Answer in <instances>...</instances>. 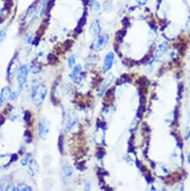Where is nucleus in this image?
Returning <instances> with one entry per match:
<instances>
[{
    "mask_svg": "<svg viewBox=\"0 0 190 191\" xmlns=\"http://www.w3.org/2000/svg\"><path fill=\"white\" fill-rule=\"evenodd\" d=\"M47 94V88L44 85L39 84L35 86L32 92V99L36 106H40L44 100Z\"/></svg>",
    "mask_w": 190,
    "mask_h": 191,
    "instance_id": "obj_1",
    "label": "nucleus"
},
{
    "mask_svg": "<svg viewBox=\"0 0 190 191\" xmlns=\"http://www.w3.org/2000/svg\"><path fill=\"white\" fill-rule=\"evenodd\" d=\"M50 131V125L46 119H42L38 124V135L41 139H45L47 138Z\"/></svg>",
    "mask_w": 190,
    "mask_h": 191,
    "instance_id": "obj_2",
    "label": "nucleus"
},
{
    "mask_svg": "<svg viewBox=\"0 0 190 191\" xmlns=\"http://www.w3.org/2000/svg\"><path fill=\"white\" fill-rule=\"evenodd\" d=\"M20 68V62H19L18 58H17V55H15L12 58L8 66V69H7V78H8V80L12 78L13 76L17 73V71H19Z\"/></svg>",
    "mask_w": 190,
    "mask_h": 191,
    "instance_id": "obj_3",
    "label": "nucleus"
},
{
    "mask_svg": "<svg viewBox=\"0 0 190 191\" xmlns=\"http://www.w3.org/2000/svg\"><path fill=\"white\" fill-rule=\"evenodd\" d=\"M28 74H29V70H28L27 67H26V65H23V66L20 67V69H19L18 75H17V79L20 91H21L23 86L26 84V81H27Z\"/></svg>",
    "mask_w": 190,
    "mask_h": 191,
    "instance_id": "obj_4",
    "label": "nucleus"
},
{
    "mask_svg": "<svg viewBox=\"0 0 190 191\" xmlns=\"http://www.w3.org/2000/svg\"><path fill=\"white\" fill-rule=\"evenodd\" d=\"M109 35L103 34L99 36L93 44V49L96 51H101L106 47L108 41H109Z\"/></svg>",
    "mask_w": 190,
    "mask_h": 191,
    "instance_id": "obj_5",
    "label": "nucleus"
},
{
    "mask_svg": "<svg viewBox=\"0 0 190 191\" xmlns=\"http://www.w3.org/2000/svg\"><path fill=\"white\" fill-rule=\"evenodd\" d=\"M36 11V5L35 4H32V5L29 7V8L26 11V14H25V17L23 18V22L21 23L22 26H26L29 25V23H30L31 20H32L33 17L35 15V13Z\"/></svg>",
    "mask_w": 190,
    "mask_h": 191,
    "instance_id": "obj_6",
    "label": "nucleus"
},
{
    "mask_svg": "<svg viewBox=\"0 0 190 191\" xmlns=\"http://www.w3.org/2000/svg\"><path fill=\"white\" fill-rule=\"evenodd\" d=\"M77 122V117L76 115L73 114L72 112L69 111L66 115V119H65V128L67 131H70L73 128V127L76 125Z\"/></svg>",
    "mask_w": 190,
    "mask_h": 191,
    "instance_id": "obj_7",
    "label": "nucleus"
},
{
    "mask_svg": "<svg viewBox=\"0 0 190 191\" xmlns=\"http://www.w3.org/2000/svg\"><path fill=\"white\" fill-rule=\"evenodd\" d=\"M114 59H115V54L112 52L106 54V56H105L104 62H103V72L106 73L111 69L112 64H113Z\"/></svg>",
    "mask_w": 190,
    "mask_h": 191,
    "instance_id": "obj_8",
    "label": "nucleus"
},
{
    "mask_svg": "<svg viewBox=\"0 0 190 191\" xmlns=\"http://www.w3.org/2000/svg\"><path fill=\"white\" fill-rule=\"evenodd\" d=\"M100 31H101V27H100V21L98 20H94L89 27V32L94 37H97L100 35Z\"/></svg>",
    "mask_w": 190,
    "mask_h": 191,
    "instance_id": "obj_9",
    "label": "nucleus"
},
{
    "mask_svg": "<svg viewBox=\"0 0 190 191\" xmlns=\"http://www.w3.org/2000/svg\"><path fill=\"white\" fill-rule=\"evenodd\" d=\"M12 91L8 86L4 87L0 93V105L3 104L8 100H11Z\"/></svg>",
    "mask_w": 190,
    "mask_h": 191,
    "instance_id": "obj_10",
    "label": "nucleus"
},
{
    "mask_svg": "<svg viewBox=\"0 0 190 191\" xmlns=\"http://www.w3.org/2000/svg\"><path fill=\"white\" fill-rule=\"evenodd\" d=\"M29 173L32 176H36L38 173L39 172V166L38 164L37 161L34 159H31L29 163Z\"/></svg>",
    "mask_w": 190,
    "mask_h": 191,
    "instance_id": "obj_11",
    "label": "nucleus"
},
{
    "mask_svg": "<svg viewBox=\"0 0 190 191\" xmlns=\"http://www.w3.org/2000/svg\"><path fill=\"white\" fill-rule=\"evenodd\" d=\"M168 46H169V44H168V42L166 41L163 42V44H161L159 46V48H158V50L157 52H156V57H155L154 60H159V59H160V57L163 56V53L166 51Z\"/></svg>",
    "mask_w": 190,
    "mask_h": 191,
    "instance_id": "obj_12",
    "label": "nucleus"
},
{
    "mask_svg": "<svg viewBox=\"0 0 190 191\" xmlns=\"http://www.w3.org/2000/svg\"><path fill=\"white\" fill-rule=\"evenodd\" d=\"M11 179H12V177L8 175L3 176L0 180V190H5L8 184H11Z\"/></svg>",
    "mask_w": 190,
    "mask_h": 191,
    "instance_id": "obj_13",
    "label": "nucleus"
},
{
    "mask_svg": "<svg viewBox=\"0 0 190 191\" xmlns=\"http://www.w3.org/2000/svg\"><path fill=\"white\" fill-rule=\"evenodd\" d=\"M48 2H49V0H41L38 11L39 17H41L43 15V14H44L45 11L46 9V7L48 5Z\"/></svg>",
    "mask_w": 190,
    "mask_h": 191,
    "instance_id": "obj_14",
    "label": "nucleus"
},
{
    "mask_svg": "<svg viewBox=\"0 0 190 191\" xmlns=\"http://www.w3.org/2000/svg\"><path fill=\"white\" fill-rule=\"evenodd\" d=\"M62 170L63 174H64V176L65 177H71L73 175V172H74L72 167L70 164H66V165L64 166Z\"/></svg>",
    "mask_w": 190,
    "mask_h": 191,
    "instance_id": "obj_15",
    "label": "nucleus"
},
{
    "mask_svg": "<svg viewBox=\"0 0 190 191\" xmlns=\"http://www.w3.org/2000/svg\"><path fill=\"white\" fill-rule=\"evenodd\" d=\"M90 8L92 11H98L101 8L100 2L97 0H91L90 2Z\"/></svg>",
    "mask_w": 190,
    "mask_h": 191,
    "instance_id": "obj_16",
    "label": "nucleus"
},
{
    "mask_svg": "<svg viewBox=\"0 0 190 191\" xmlns=\"http://www.w3.org/2000/svg\"><path fill=\"white\" fill-rule=\"evenodd\" d=\"M82 70V67L80 65H77V66L74 67V70H73L72 73H71V74H70V77H71V80H74L77 77V76L80 74V71H81Z\"/></svg>",
    "mask_w": 190,
    "mask_h": 191,
    "instance_id": "obj_17",
    "label": "nucleus"
},
{
    "mask_svg": "<svg viewBox=\"0 0 190 191\" xmlns=\"http://www.w3.org/2000/svg\"><path fill=\"white\" fill-rule=\"evenodd\" d=\"M16 190L19 191H31L32 190V188L29 185L26 184H20L17 186Z\"/></svg>",
    "mask_w": 190,
    "mask_h": 191,
    "instance_id": "obj_18",
    "label": "nucleus"
},
{
    "mask_svg": "<svg viewBox=\"0 0 190 191\" xmlns=\"http://www.w3.org/2000/svg\"><path fill=\"white\" fill-rule=\"evenodd\" d=\"M29 68H30V71H32V73L34 74H38L41 71V67L38 66V65L35 63L31 64V66L29 67Z\"/></svg>",
    "mask_w": 190,
    "mask_h": 191,
    "instance_id": "obj_19",
    "label": "nucleus"
},
{
    "mask_svg": "<svg viewBox=\"0 0 190 191\" xmlns=\"http://www.w3.org/2000/svg\"><path fill=\"white\" fill-rule=\"evenodd\" d=\"M31 156H32V154H30V153H29V154H26V155L25 156L23 159H22L21 162H20V163H21L22 166H24L25 167V166H26L27 164H29V161H30V160H31Z\"/></svg>",
    "mask_w": 190,
    "mask_h": 191,
    "instance_id": "obj_20",
    "label": "nucleus"
},
{
    "mask_svg": "<svg viewBox=\"0 0 190 191\" xmlns=\"http://www.w3.org/2000/svg\"><path fill=\"white\" fill-rule=\"evenodd\" d=\"M75 63H76L75 56H73V55H71V56L68 58V66H69L70 68H74Z\"/></svg>",
    "mask_w": 190,
    "mask_h": 191,
    "instance_id": "obj_21",
    "label": "nucleus"
},
{
    "mask_svg": "<svg viewBox=\"0 0 190 191\" xmlns=\"http://www.w3.org/2000/svg\"><path fill=\"white\" fill-rule=\"evenodd\" d=\"M63 138L62 135H60L58 137V149L61 151V153L63 152Z\"/></svg>",
    "mask_w": 190,
    "mask_h": 191,
    "instance_id": "obj_22",
    "label": "nucleus"
},
{
    "mask_svg": "<svg viewBox=\"0 0 190 191\" xmlns=\"http://www.w3.org/2000/svg\"><path fill=\"white\" fill-rule=\"evenodd\" d=\"M5 38H6V33H5V32L0 31V45L2 44V43L4 41Z\"/></svg>",
    "mask_w": 190,
    "mask_h": 191,
    "instance_id": "obj_23",
    "label": "nucleus"
},
{
    "mask_svg": "<svg viewBox=\"0 0 190 191\" xmlns=\"http://www.w3.org/2000/svg\"><path fill=\"white\" fill-rule=\"evenodd\" d=\"M32 40V33H28L27 35L26 36V41L27 44H30Z\"/></svg>",
    "mask_w": 190,
    "mask_h": 191,
    "instance_id": "obj_24",
    "label": "nucleus"
},
{
    "mask_svg": "<svg viewBox=\"0 0 190 191\" xmlns=\"http://www.w3.org/2000/svg\"><path fill=\"white\" fill-rule=\"evenodd\" d=\"M16 189H17V188H15V187H14V184H8V186L6 187L5 190L6 191H11V190L14 191V190H16Z\"/></svg>",
    "mask_w": 190,
    "mask_h": 191,
    "instance_id": "obj_25",
    "label": "nucleus"
},
{
    "mask_svg": "<svg viewBox=\"0 0 190 191\" xmlns=\"http://www.w3.org/2000/svg\"><path fill=\"white\" fill-rule=\"evenodd\" d=\"M136 2L139 5H145L147 2V0H136Z\"/></svg>",
    "mask_w": 190,
    "mask_h": 191,
    "instance_id": "obj_26",
    "label": "nucleus"
},
{
    "mask_svg": "<svg viewBox=\"0 0 190 191\" xmlns=\"http://www.w3.org/2000/svg\"><path fill=\"white\" fill-rule=\"evenodd\" d=\"M30 118V113H29V111H26V113H25V116H24V119L26 121H27L28 119Z\"/></svg>",
    "mask_w": 190,
    "mask_h": 191,
    "instance_id": "obj_27",
    "label": "nucleus"
},
{
    "mask_svg": "<svg viewBox=\"0 0 190 191\" xmlns=\"http://www.w3.org/2000/svg\"><path fill=\"white\" fill-rule=\"evenodd\" d=\"M85 190H90V183L87 182V183L85 184Z\"/></svg>",
    "mask_w": 190,
    "mask_h": 191,
    "instance_id": "obj_28",
    "label": "nucleus"
},
{
    "mask_svg": "<svg viewBox=\"0 0 190 191\" xmlns=\"http://www.w3.org/2000/svg\"><path fill=\"white\" fill-rule=\"evenodd\" d=\"M190 135V129H187V132H186V139H188L189 136Z\"/></svg>",
    "mask_w": 190,
    "mask_h": 191,
    "instance_id": "obj_29",
    "label": "nucleus"
},
{
    "mask_svg": "<svg viewBox=\"0 0 190 191\" xmlns=\"http://www.w3.org/2000/svg\"><path fill=\"white\" fill-rule=\"evenodd\" d=\"M188 162L189 163H190V152L189 153V155H188Z\"/></svg>",
    "mask_w": 190,
    "mask_h": 191,
    "instance_id": "obj_30",
    "label": "nucleus"
}]
</instances>
